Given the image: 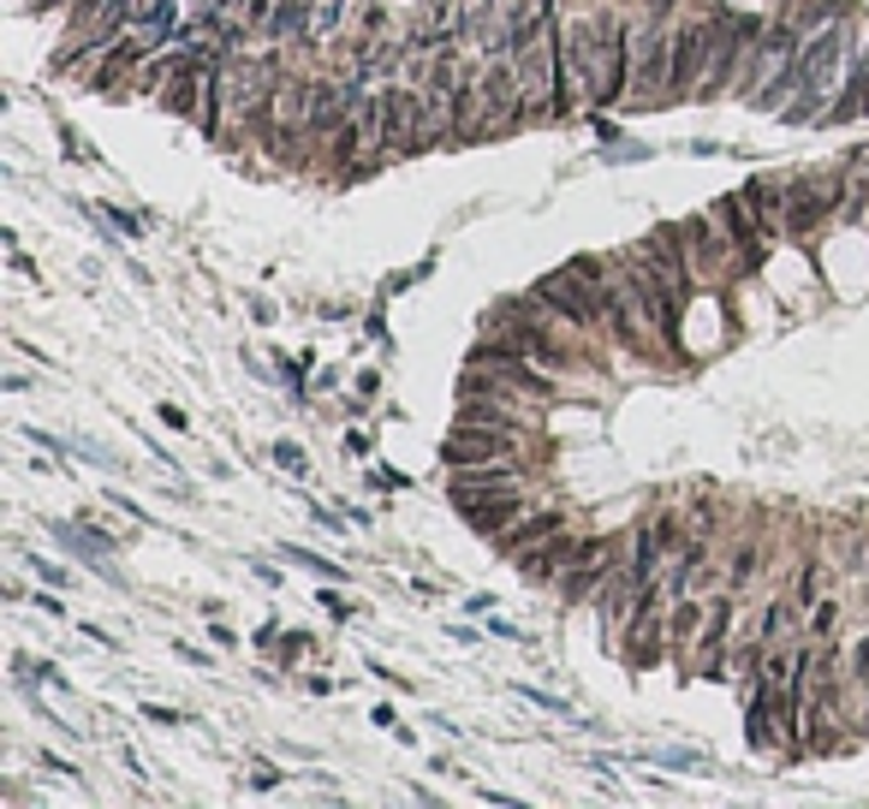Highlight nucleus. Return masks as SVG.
Here are the masks:
<instances>
[{
  "label": "nucleus",
  "mask_w": 869,
  "mask_h": 809,
  "mask_svg": "<svg viewBox=\"0 0 869 809\" xmlns=\"http://www.w3.org/2000/svg\"><path fill=\"white\" fill-rule=\"evenodd\" d=\"M727 24L733 18L721 12V0L685 12V18L673 24V101H697L703 78H709L715 54H721V42H727Z\"/></svg>",
  "instance_id": "f257e3e1"
},
{
  "label": "nucleus",
  "mask_w": 869,
  "mask_h": 809,
  "mask_svg": "<svg viewBox=\"0 0 869 809\" xmlns=\"http://www.w3.org/2000/svg\"><path fill=\"white\" fill-rule=\"evenodd\" d=\"M531 293H536V303H543L560 327H578V334H596V327H601V286L584 281L572 262H566L560 274H548V281H536Z\"/></svg>",
  "instance_id": "f03ea898"
},
{
  "label": "nucleus",
  "mask_w": 869,
  "mask_h": 809,
  "mask_svg": "<svg viewBox=\"0 0 869 809\" xmlns=\"http://www.w3.org/2000/svg\"><path fill=\"white\" fill-rule=\"evenodd\" d=\"M834 209H846V179H786V209H780V221H786L792 245L822 233Z\"/></svg>",
  "instance_id": "7ed1b4c3"
},
{
  "label": "nucleus",
  "mask_w": 869,
  "mask_h": 809,
  "mask_svg": "<svg viewBox=\"0 0 869 809\" xmlns=\"http://www.w3.org/2000/svg\"><path fill=\"white\" fill-rule=\"evenodd\" d=\"M608 548H613V536L572 542V536L560 530V536L536 542V548H519V553H512V565H519L524 577H536V584H560V572H566V565H578V560H596V553H608Z\"/></svg>",
  "instance_id": "20e7f679"
},
{
  "label": "nucleus",
  "mask_w": 869,
  "mask_h": 809,
  "mask_svg": "<svg viewBox=\"0 0 869 809\" xmlns=\"http://www.w3.org/2000/svg\"><path fill=\"white\" fill-rule=\"evenodd\" d=\"M524 440L507 435V428H488V423H452V435L440 440V464L447 471H464V464H488V459H512Z\"/></svg>",
  "instance_id": "39448f33"
},
{
  "label": "nucleus",
  "mask_w": 869,
  "mask_h": 809,
  "mask_svg": "<svg viewBox=\"0 0 869 809\" xmlns=\"http://www.w3.org/2000/svg\"><path fill=\"white\" fill-rule=\"evenodd\" d=\"M524 512H531V495H524V483H519V488H500V495H488V500H459V518L476 530V536H488V542H500Z\"/></svg>",
  "instance_id": "423d86ee"
},
{
  "label": "nucleus",
  "mask_w": 869,
  "mask_h": 809,
  "mask_svg": "<svg viewBox=\"0 0 869 809\" xmlns=\"http://www.w3.org/2000/svg\"><path fill=\"white\" fill-rule=\"evenodd\" d=\"M519 483H524V452H512V459H488V464H464V471H452V506L459 500H488V495L519 488Z\"/></svg>",
  "instance_id": "0eeeda50"
},
{
  "label": "nucleus",
  "mask_w": 869,
  "mask_h": 809,
  "mask_svg": "<svg viewBox=\"0 0 869 809\" xmlns=\"http://www.w3.org/2000/svg\"><path fill=\"white\" fill-rule=\"evenodd\" d=\"M685 257H691V274H697V281H721L727 257H738V245H727L709 214H697V221H685Z\"/></svg>",
  "instance_id": "6e6552de"
},
{
  "label": "nucleus",
  "mask_w": 869,
  "mask_h": 809,
  "mask_svg": "<svg viewBox=\"0 0 869 809\" xmlns=\"http://www.w3.org/2000/svg\"><path fill=\"white\" fill-rule=\"evenodd\" d=\"M625 553H620V542H613L608 553H596V560H578V565H566L560 572V584H554V596H560V607H578V601H589V596H601V584L613 577V565H620Z\"/></svg>",
  "instance_id": "1a4fd4ad"
},
{
  "label": "nucleus",
  "mask_w": 869,
  "mask_h": 809,
  "mask_svg": "<svg viewBox=\"0 0 869 809\" xmlns=\"http://www.w3.org/2000/svg\"><path fill=\"white\" fill-rule=\"evenodd\" d=\"M566 530V512H524L519 524L507 530V536H500V553H519V548H536V542H548V536H560Z\"/></svg>",
  "instance_id": "9d476101"
},
{
  "label": "nucleus",
  "mask_w": 869,
  "mask_h": 809,
  "mask_svg": "<svg viewBox=\"0 0 869 809\" xmlns=\"http://www.w3.org/2000/svg\"><path fill=\"white\" fill-rule=\"evenodd\" d=\"M703 619H709V607L691 601V596H679V601H673V613H667V637H673L679 649H685V643H697V637H703Z\"/></svg>",
  "instance_id": "9b49d317"
},
{
  "label": "nucleus",
  "mask_w": 869,
  "mask_h": 809,
  "mask_svg": "<svg viewBox=\"0 0 869 809\" xmlns=\"http://www.w3.org/2000/svg\"><path fill=\"white\" fill-rule=\"evenodd\" d=\"M792 619H798V596H792V601H768V613L757 619V637H762V643L792 637Z\"/></svg>",
  "instance_id": "f8f14e48"
},
{
  "label": "nucleus",
  "mask_w": 869,
  "mask_h": 809,
  "mask_svg": "<svg viewBox=\"0 0 869 809\" xmlns=\"http://www.w3.org/2000/svg\"><path fill=\"white\" fill-rule=\"evenodd\" d=\"M286 560H293V565H305V572H316V577H334V584H346V565L322 560V553H305V548H286Z\"/></svg>",
  "instance_id": "ddd939ff"
},
{
  "label": "nucleus",
  "mask_w": 869,
  "mask_h": 809,
  "mask_svg": "<svg viewBox=\"0 0 869 809\" xmlns=\"http://www.w3.org/2000/svg\"><path fill=\"white\" fill-rule=\"evenodd\" d=\"M750 572H757V542H745V548L733 553V577H727V589H745Z\"/></svg>",
  "instance_id": "4468645a"
},
{
  "label": "nucleus",
  "mask_w": 869,
  "mask_h": 809,
  "mask_svg": "<svg viewBox=\"0 0 869 809\" xmlns=\"http://www.w3.org/2000/svg\"><path fill=\"white\" fill-rule=\"evenodd\" d=\"M834 619H840V607L822 596V601H816V613H810V637H816V643H822V637H834Z\"/></svg>",
  "instance_id": "2eb2a0df"
},
{
  "label": "nucleus",
  "mask_w": 869,
  "mask_h": 809,
  "mask_svg": "<svg viewBox=\"0 0 869 809\" xmlns=\"http://www.w3.org/2000/svg\"><path fill=\"white\" fill-rule=\"evenodd\" d=\"M96 214H102V221H113V226H120V233H125V238H137V233H144V226H149V221H137V214H125V209H113V202H96Z\"/></svg>",
  "instance_id": "dca6fc26"
},
{
  "label": "nucleus",
  "mask_w": 869,
  "mask_h": 809,
  "mask_svg": "<svg viewBox=\"0 0 869 809\" xmlns=\"http://www.w3.org/2000/svg\"><path fill=\"white\" fill-rule=\"evenodd\" d=\"M792 596H798V607H810V601H822V572H798V589H792Z\"/></svg>",
  "instance_id": "f3484780"
},
{
  "label": "nucleus",
  "mask_w": 869,
  "mask_h": 809,
  "mask_svg": "<svg viewBox=\"0 0 869 809\" xmlns=\"http://www.w3.org/2000/svg\"><path fill=\"white\" fill-rule=\"evenodd\" d=\"M519 697H531L536 708H548V714H572V708H566L560 697H543V690H536V685H519Z\"/></svg>",
  "instance_id": "a211bd4d"
},
{
  "label": "nucleus",
  "mask_w": 869,
  "mask_h": 809,
  "mask_svg": "<svg viewBox=\"0 0 869 809\" xmlns=\"http://www.w3.org/2000/svg\"><path fill=\"white\" fill-rule=\"evenodd\" d=\"M274 459H281V464H286V471H293V476H305V471H310V464H305V452H298V447H286V440H281V447H274Z\"/></svg>",
  "instance_id": "6ab92c4d"
},
{
  "label": "nucleus",
  "mask_w": 869,
  "mask_h": 809,
  "mask_svg": "<svg viewBox=\"0 0 869 809\" xmlns=\"http://www.w3.org/2000/svg\"><path fill=\"white\" fill-rule=\"evenodd\" d=\"M572 269H578V274H584V281H596V286H601V281H608V269H601V262H596V257H572Z\"/></svg>",
  "instance_id": "aec40b11"
},
{
  "label": "nucleus",
  "mask_w": 869,
  "mask_h": 809,
  "mask_svg": "<svg viewBox=\"0 0 869 809\" xmlns=\"http://www.w3.org/2000/svg\"><path fill=\"white\" fill-rule=\"evenodd\" d=\"M852 679H858V685L869 679V637L858 643V649H852Z\"/></svg>",
  "instance_id": "412c9836"
},
{
  "label": "nucleus",
  "mask_w": 869,
  "mask_h": 809,
  "mask_svg": "<svg viewBox=\"0 0 869 809\" xmlns=\"http://www.w3.org/2000/svg\"><path fill=\"white\" fill-rule=\"evenodd\" d=\"M30 565H36V572H42L54 589H66V584H72V577H66V565H48V560H30Z\"/></svg>",
  "instance_id": "4be33fe9"
},
{
  "label": "nucleus",
  "mask_w": 869,
  "mask_h": 809,
  "mask_svg": "<svg viewBox=\"0 0 869 809\" xmlns=\"http://www.w3.org/2000/svg\"><path fill=\"white\" fill-rule=\"evenodd\" d=\"M305 690H310V697H327V690H339V679H322V673H310V679H305Z\"/></svg>",
  "instance_id": "5701e85b"
},
{
  "label": "nucleus",
  "mask_w": 869,
  "mask_h": 809,
  "mask_svg": "<svg viewBox=\"0 0 869 809\" xmlns=\"http://www.w3.org/2000/svg\"><path fill=\"white\" fill-rule=\"evenodd\" d=\"M161 423H167V428H191V416H185L179 404H161Z\"/></svg>",
  "instance_id": "b1692460"
},
{
  "label": "nucleus",
  "mask_w": 869,
  "mask_h": 809,
  "mask_svg": "<svg viewBox=\"0 0 869 809\" xmlns=\"http://www.w3.org/2000/svg\"><path fill=\"white\" fill-rule=\"evenodd\" d=\"M144 714H149V720H161V726H179V720H185V714H173V708H161V702H149Z\"/></svg>",
  "instance_id": "393cba45"
},
{
  "label": "nucleus",
  "mask_w": 869,
  "mask_h": 809,
  "mask_svg": "<svg viewBox=\"0 0 869 809\" xmlns=\"http://www.w3.org/2000/svg\"><path fill=\"white\" fill-rule=\"evenodd\" d=\"M655 762H667V768H697V756H691V750H667V756H655Z\"/></svg>",
  "instance_id": "a878e982"
},
{
  "label": "nucleus",
  "mask_w": 869,
  "mask_h": 809,
  "mask_svg": "<svg viewBox=\"0 0 869 809\" xmlns=\"http://www.w3.org/2000/svg\"><path fill=\"white\" fill-rule=\"evenodd\" d=\"M250 786H257V792H274V786H281V774H274V768H257V780H250Z\"/></svg>",
  "instance_id": "bb28decb"
},
{
  "label": "nucleus",
  "mask_w": 869,
  "mask_h": 809,
  "mask_svg": "<svg viewBox=\"0 0 869 809\" xmlns=\"http://www.w3.org/2000/svg\"><path fill=\"white\" fill-rule=\"evenodd\" d=\"M316 601H322V607H327V613H334V619H346V601H339V596H334V589H322V596H316Z\"/></svg>",
  "instance_id": "cd10ccee"
},
{
  "label": "nucleus",
  "mask_w": 869,
  "mask_h": 809,
  "mask_svg": "<svg viewBox=\"0 0 869 809\" xmlns=\"http://www.w3.org/2000/svg\"><path fill=\"white\" fill-rule=\"evenodd\" d=\"M864 542H869V536H864ZM864 553H869V548H864Z\"/></svg>",
  "instance_id": "c85d7f7f"
}]
</instances>
